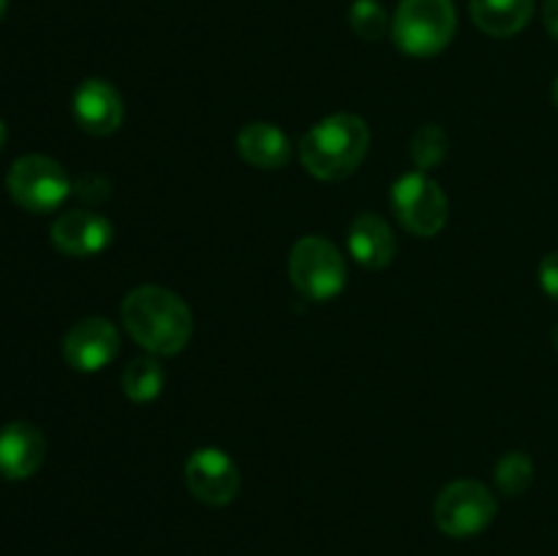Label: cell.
<instances>
[{
  "mask_svg": "<svg viewBox=\"0 0 558 556\" xmlns=\"http://www.w3.org/2000/svg\"><path fill=\"white\" fill-rule=\"evenodd\" d=\"M123 325L129 336L150 354H178L194 333V316L185 300L163 287H136L123 300Z\"/></svg>",
  "mask_w": 558,
  "mask_h": 556,
  "instance_id": "1",
  "label": "cell"
},
{
  "mask_svg": "<svg viewBox=\"0 0 558 556\" xmlns=\"http://www.w3.org/2000/svg\"><path fill=\"white\" fill-rule=\"evenodd\" d=\"M368 145L371 131L360 114H327L300 140V161L314 178L338 183L357 172L363 158L368 156Z\"/></svg>",
  "mask_w": 558,
  "mask_h": 556,
  "instance_id": "2",
  "label": "cell"
},
{
  "mask_svg": "<svg viewBox=\"0 0 558 556\" xmlns=\"http://www.w3.org/2000/svg\"><path fill=\"white\" fill-rule=\"evenodd\" d=\"M452 0H401L392 16V41L409 58H434L456 38Z\"/></svg>",
  "mask_w": 558,
  "mask_h": 556,
  "instance_id": "3",
  "label": "cell"
},
{
  "mask_svg": "<svg viewBox=\"0 0 558 556\" xmlns=\"http://www.w3.org/2000/svg\"><path fill=\"white\" fill-rule=\"evenodd\" d=\"M289 278L305 300L325 303L347 287V262L330 240L308 234L298 240L289 254Z\"/></svg>",
  "mask_w": 558,
  "mask_h": 556,
  "instance_id": "4",
  "label": "cell"
},
{
  "mask_svg": "<svg viewBox=\"0 0 558 556\" xmlns=\"http://www.w3.org/2000/svg\"><path fill=\"white\" fill-rule=\"evenodd\" d=\"M5 189H9L11 200L27 213H52L69 200L74 191L69 172L63 164H58L49 156H22L11 164L9 174H5Z\"/></svg>",
  "mask_w": 558,
  "mask_h": 556,
  "instance_id": "5",
  "label": "cell"
},
{
  "mask_svg": "<svg viewBox=\"0 0 558 556\" xmlns=\"http://www.w3.org/2000/svg\"><path fill=\"white\" fill-rule=\"evenodd\" d=\"M390 205L407 232L417 238H436L445 229L450 202L428 172H407L392 183Z\"/></svg>",
  "mask_w": 558,
  "mask_h": 556,
  "instance_id": "6",
  "label": "cell"
},
{
  "mask_svg": "<svg viewBox=\"0 0 558 556\" xmlns=\"http://www.w3.org/2000/svg\"><path fill=\"white\" fill-rule=\"evenodd\" d=\"M496 496L480 480H456L447 485L434 505V521L447 537L466 540L485 532L494 523Z\"/></svg>",
  "mask_w": 558,
  "mask_h": 556,
  "instance_id": "7",
  "label": "cell"
},
{
  "mask_svg": "<svg viewBox=\"0 0 558 556\" xmlns=\"http://www.w3.org/2000/svg\"><path fill=\"white\" fill-rule=\"evenodd\" d=\"M185 485L202 505L223 507L238 496L240 469L229 452L218 447H199L185 461Z\"/></svg>",
  "mask_w": 558,
  "mask_h": 556,
  "instance_id": "8",
  "label": "cell"
},
{
  "mask_svg": "<svg viewBox=\"0 0 558 556\" xmlns=\"http://www.w3.org/2000/svg\"><path fill=\"white\" fill-rule=\"evenodd\" d=\"M120 352L118 327L101 316H87L76 322L63 338L65 363L82 374H96L104 365L112 363Z\"/></svg>",
  "mask_w": 558,
  "mask_h": 556,
  "instance_id": "9",
  "label": "cell"
},
{
  "mask_svg": "<svg viewBox=\"0 0 558 556\" xmlns=\"http://www.w3.org/2000/svg\"><path fill=\"white\" fill-rule=\"evenodd\" d=\"M74 120L85 134L109 136L123 125L125 107L118 87L107 80H85L74 93Z\"/></svg>",
  "mask_w": 558,
  "mask_h": 556,
  "instance_id": "10",
  "label": "cell"
},
{
  "mask_svg": "<svg viewBox=\"0 0 558 556\" xmlns=\"http://www.w3.org/2000/svg\"><path fill=\"white\" fill-rule=\"evenodd\" d=\"M49 234H52V243L60 254L85 259V256H96L104 249H109V243H112V223L101 213L69 210L54 218Z\"/></svg>",
  "mask_w": 558,
  "mask_h": 556,
  "instance_id": "11",
  "label": "cell"
},
{
  "mask_svg": "<svg viewBox=\"0 0 558 556\" xmlns=\"http://www.w3.org/2000/svg\"><path fill=\"white\" fill-rule=\"evenodd\" d=\"M47 439L33 423H9L0 428V478L27 480L41 469Z\"/></svg>",
  "mask_w": 558,
  "mask_h": 556,
  "instance_id": "12",
  "label": "cell"
},
{
  "mask_svg": "<svg viewBox=\"0 0 558 556\" xmlns=\"http://www.w3.org/2000/svg\"><path fill=\"white\" fill-rule=\"evenodd\" d=\"M349 254L365 270H381L396 259V234L376 213H360L347 234Z\"/></svg>",
  "mask_w": 558,
  "mask_h": 556,
  "instance_id": "13",
  "label": "cell"
},
{
  "mask_svg": "<svg viewBox=\"0 0 558 556\" xmlns=\"http://www.w3.org/2000/svg\"><path fill=\"white\" fill-rule=\"evenodd\" d=\"M238 153L256 169H281L292 158V142L278 125L248 123L238 134Z\"/></svg>",
  "mask_w": 558,
  "mask_h": 556,
  "instance_id": "14",
  "label": "cell"
},
{
  "mask_svg": "<svg viewBox=\"0 0 558 556\" xmlns=\"http://www.w3.org/2000/svg\"><path fill=\"white\" fill-rule=\"evenodd\" d=\"M474 25L494 38L521 33L534 16V0H469Z\"/></svg>",
  "mask_w": 558,
  "mask_h": 556,
  "instance_id": "15",
  "label": "cell"
},
{
  "mask_svg": "<svg viewBox=\"0 0 558 556\" xmlns=\"http://www.w3.org/2000/svg\"><path fill=\"white\" fill-rule=\"evenodd\" d=\"M163 365L156 358H136L123 371V392L136 403L156 401L163 390Z\"/></svg>",
  "mask_w": 558,
  "mask_h": 556,
  "instance_id": "16",
  "label": "cell"
},
{
  "mask_svg": "<svg viewBox=\"0 0 558 556\" xmlns=\"http://www.w3.org/2000/svg\"><path fill=\"white\" fill-rule=\"evenodd\" d=\"M447 150H450L447 131L436 123L420 125L412 136V145H409L412 161L417 164L420 172H428V169L439 167V164L447 158Z\"/></svg>",
  "mask_w": 558,
  "mask_h": 556,
  "instance_id": "17",
  "label": "cell"
},
{
  "mask_svg": "<svg viewBox=\"0 0 558 556\" xmlns=\"http://www.w3.org/2000/svg\"><path fill=\"white\" fill-rule=\"evenodd\" d=\"M494 478H496V485H499V491L505 496L526 494L529 485H532V480H534L532 458L521 450L507 452V456H501L499 463H496Z\"/></svg>",
  "mask_w": 558,
  "mask_h": 556,
  "instance_id": "18",
  "label": "cell"
},
{
  "mask_svg": "<svg viewBox=\"0 0 558 556\" xmlns=\"http://www.w3.org/2000/svg\"><path fill=\"white\" fill-rule=\"evenodd\" d=\"M349 25L365 41H381L392 31L390 16L379 0H354L349 9Z\"/></svg>",
  "mask_w": 558,
  "mask_h": 556,
  "instance_id": "19",
  "label": "cell"
},
{
  "mask_svg": "<svg viewBox=\"0 0 558 556\" xmlns=\"http://www.w3.org/2000/svg\"><path fill=\"white\" fill-rule=\"evenodd\" d=\"M74 194L85 202H104L109 200V180L101 174H82L74 183Z\"/></svg>",
  "mask_w": 558,
  "mask_h": 556,
  "instance_id": "20",
  "label": "cell"
},
{
  "mask_svg": "<svg viewBox=\"0 0 558 556\" xmlns=\"http://www.w3.org/2000/svg\"><path fill=\"white\" fill-rule=\"evenodd\" d=\"M539 287L558 303V251L543 256V262H539Z\"/></svg>",
  "mask_w": 558,
  "mask_h": 556,
  "instance_id": "21",
  "label": "cell"
},
{
  "mask_svg": "<svg viewBox=\"0 0 558 556\" xmlns=\"http://www.w3.org/2000/svg\"><path fill=\"white\" fill-rule=\"evenodd\" d=\"M543 22H545V31H548L558 41V0H545Z\"/></svg>",
  "mask_w": 558,
  "mask_h": 556,
  "instance_id": "22",
  "label": "cell"
},
{
  "mask_svg": "<svg viewBox=\"0 0 558 556\" xmlns=\"http://www.w3.org/2000/svg\"><path fill=\"white\" fill-rule=\"evenodd\" d=\"M5 11H9V0H0V22H3Z\"/></svg>",
  "mask_w": 558,
  "mask_h": 556,
  "instance_id": "23",
  "label": "cell"
},
{
  "mask_svg": "<svg viewBox=\"0 0 558 556\" xmlns=\"http://www.w3.org/2000/svg\"><path fill=\"white\" fill-rule=\"evenodd\" d=\"M3 145H5V125L3 120H0V150H3Z\"/></svg>",
  "mask_w": 558,
  "mask_h": 556,
  "instance_id": "24",
  "label": "cell"
},
{
  "mask_svg": "<svg viewBox=\"0 0 558 556\" xmlns=\"http://www.w3.org/2000/svg\"><path fill=\"white\" fill-rule=\"evenodd\" d=\"M550 93H554V104H556V109H558V76H556V82H554V90H550Z\"/></svg>",
  "mask_w": 558,
  "mask_h": 556,
  "instance_id": "25",
  "label": "cell"
},
{
  "mask_svg": "<svg viewBox=\"0 0 558 556\" xmlns=\"http://www.w3.org/2000/svg\"><path fill=\"white\" fill-rule=\"evenodd\" d=\"M554 347H556V352H558V325H556V330H554Z\"/></svg>",
  "mask_w": 558,
  "mask_h": 556,
  "instance_id": "26",
  "label": "cell"
}]
</instances>
